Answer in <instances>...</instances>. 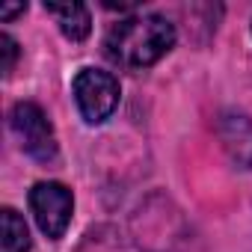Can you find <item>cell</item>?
I'll return each mask as SVG.
<instances>
[{
	"mask_svg": "<svg viewBox=\"0 0 252 252\" xmlns=\"http://www.w3.org/2000/svg\"><path fill=\"white\" fill-rule=\"evenodd\" d=\"M27 6L24 3H18V6H3V9H0V18H3V21H9V18H15V15H21Z\"/></svg>",
	"mask_w": 252,
	"mask_h": 252,
	"instance_id": "obj_9",
	"label": "cell"
},
{
	"mask_svg": "<svg viewBox=\"0 0 252 252\" xmlns=\"http://www.w3.org/2000/svg\"><path fill=\"white\" fill-rule=\"evenodd\" d=\"M9 128L18 140V146L39 163L57 160V134L48 113L33 101H18L9 110Z\"/></svg>",
	"mask_w": 252,
	"mask_h": 252,
	"instance_id": "obj_2",
	"label": "cell"
},
{
	"mask_svg": "<svg viewBox=\"0 0 252 252\" xmlns=\"http://www.w3.org/2000/svg\"><path fill=\"white\" fill-rule=\"evenodd\" d=\"M0 252H27L30 249V231H27V222L12 211V208H3L0 214Z\"/></svg>",
	"mask_w": 252,
	"mask_h": 252,
	"instance_id": "obj_7",
	"label": "cell"
},
{
	"mask_svg": "<svg viewBox=\"0 0 252 252\" xmlns=\"http://www.w3.org/2000/svg\"><path fill=\"white\" fill-rule=\"evenodd\" d=\"M217 131L231 160L243 169H252V119L240 113H225L217 125Z\"/></svg>",
	"mask_w": 252,
	"mask_h": 252,
	"instance_id": "obj_5",
	"label": "cell"
},
{
	"mask_svg": "<svg viewBox=\"0 0 252 252\" xmlns=\"http://www.w3.org/2000/svg\"><path fill=\"white\" fill-rule=\"evenodd\" d=\"M30 211L39 222V228L48 237H63L68 222H71V211H74V196L65 184L60 181H39L30 190Z\"/></svg>",
	"mask_w": 252,
	"mask_h": 252,
	"instance_id": "obj_4",
	"label": "cell"
},
{
	"mask_svg": "<svg viewBox=\"0 0 252 252\" xmlns=\"http://www.w3.org/2000/svg\"><path fill=\"white\" fill-rule=\"evenodd\" d=\"M45 12L60 24L63 36L71 39V42H83L92 30L89 9L83 3H45Z\"/></svg>",
	"mask_w": 252,
	"mask_h": 252,
	"instance_id": "obj_6",
	"label": "cell"
},
{
	"mask_svg": "<svg viewBox=\"0 0 252 252\" xmlns=\"http://www.w3.org/2000/svg\"><path fill=\"white\" fill-rule=\"evenodd\" d=\"M0 54H3V77H9L12 74V68H15V60H18V42L9 36V33H0Z\"/></svg>",
	"mask_w": 252,
	"mask_h": 252,
	"instance_id": "obj_8",
	"label": "cell"
},
{
	"mask_svg": "<svg viewBox=\"0 0 252 252\" xmlns=\"http://www.w3.org/2000/svg\"><path fill=\"white\" fill-rule=\"evenodd\" d=\"M74 101H77V110L80 116L89 122V125H101L113 116V110L119 107V80L110 74V71H101V68H83L77 71L74 83Z\"/></svg>",
	"mask_w": 252,
	"mask_h": 252,
	"instance_id": "obj_3",
	"label": "cell"
},
{
	"mask_svg": "<svg viewBox=\"0 0 252 252\" xmlns=\"http://www.w3.org/2000/svg\"><path fill=\"white\" fill-rule=\"evenodd\" d=\"M175 45V27L163 15H131L107 30L104 51L122 68H149Z\"/></svg>",
	"mask_w": 252,
	"mask_h": 252,
	"instance_id": "obj_1",
	"label": "cell"
}]
</instances>
